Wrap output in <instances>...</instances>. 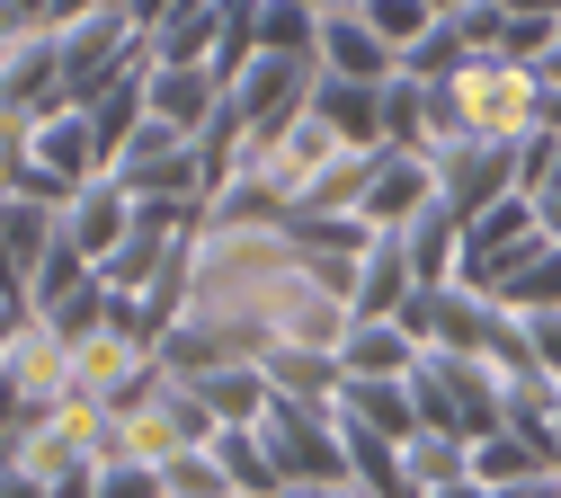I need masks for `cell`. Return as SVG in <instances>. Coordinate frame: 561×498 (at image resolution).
Masks as SVG:
<instances>
[{"label":"cell","mask_w":561,"mask_h":498,"mask_svg":"<svg viewBox=\"0 0 561 498\" xmlns=\"http://www.w3.org/2000/svg\"><path fill=\"white\" fill-rule=\"evenodd\" d=\"M446 99L463 116V142H500V152H517V142L543 134V81L526 62H508V54H472L446 81Z\"/></svg>","instance_id":"6da1fadb"},{"label":"cell","mask_w":561,"mask_h":498,"mask_svg":"<svg viewBox=\"0 0 561 498\" xmlns=\"http://www.w3.org/2000/svg\"><path fill=\"white\" fill-rule=\"evenodd\" d=\"M347 329H357V303L339 294V285H321L295 250V267L276 276V294H267V356H339Z\"/></svg>","instance_id":"7a4b0ae2"},{"label":"cell","mask_w":561,"mask_h":498,"mask_svg":"<svg viewBox=\"0 0 561 498\" xmlns=\"http://www.w3.org/2000/svg\"><path fill=\"white\" fill-rule=\"evenodd\" d=\"M72 392V347L54 338V321H36L27 303H0V401L19 418H45Z\"/></svg>","instance_id":"3957f363"},{"label":"cell","mask_w":561,"mask_h":498,"mask_svg":"<svg viewBox=\"0 0 561 498\" xmlns=\"http://www.w3.org/2000/svg\"><path fill=\"white\" fill-rule=\"evenodd\" d=\"M259 437H267V463L286 472V489H339L347 480L339 409H321V401H286V392H276L267 418H259Z\"/></svg>","instance_id":"277c9868"},{"label":"cell","mask_w":561,"mask_h":498,"mask_svg":"<svg viewBox=\"0 0 561 498\" xmlns=\"http://www.w3.org/2000/svg\"><path fill=\"white\" fill-rule=\"evenodd\" d=\"M107 178L134 196V205H205V170H196V142L170 134L161 116H144L125 134V152L107 161Z\"/></svg>","instance_id":"5b68a950"},{"label":"cell","mask_w":561,"mask_h":498,"mask_svg":"<svg viewBox=\"0 0 561 498\" xmlns=\"http://www.w3.org/2000/svg\"><path fill=\"white\" fill-rule=\"evenodd\" d=\"M339 161H347V142H339V134H330V125H321V116L304 107V116H295L286 134L250 142V161H241V170H250V178H267V196L295 213V205H304V196H312V187H321V178H330Z\"/></svg>","instance_id":"8992f818"},{"label":"cell","mask_w":561,"mask_h":498,"mask_svg":"<svg viewBox=\"0 0 561 498\" xmlns=\"http://www.w3.org/2000/svg\"><path fill=\"white\" fill-rule=\"evenodd\" d=\"M312 81H321V62H312V54H250V71L232 81V107H241L250 142L286 134V125L312 107Z\"/></svg>","instance_id":"52a82bcc"},{"label":"cell","mask_w":561,"mask_h":498,"mask_svg":"<svg viewBox=\"0 0 561 498\" xmlns=\"http://www.w3.org/2000/svg\"><path fill=\"white\" fill-rule=\"evenodd\" d=\"M419 161L437 170V205H455L463 223L517 196V152H500V142H455V152H419Z\"/></svg>","instance_id":"ba28073f"},{"label":"cell","mask_w":561,"mask_h":498,"mask_svg":"<svg viewBox=\"0 0 561 498\" xmlns=\"http://www.w3.org/2000/svg\"><path fill=\"white\" fill-rule=\"evenodd\" d=\"M312 62L330 71V81H366V90H383L392 71H401V54H392L357 10H321V45H312Z\"/></svg>","instance_id":"9c48e42d"},{"label":"cell","mask_w":561,"mask_h":498,"mask_svg":"<svg viewBox=\"0 0 561 498\" xmlns=\"http://www.w3.org/2000/svg\"><path fill=\"white\" fill-rule=\"evenodd\" d=\"M224 81H215V71H205V62H152V116L170 125V134H205V125H215L224 116Z\"/></svg>","instance_id":"30bf717a"},{"label":"cell","mask_w":561,"mask_h":498,"mask_svg":"<svg viewBox=\"0 0 561 498\" xmlns=\"http://www.w3.org/2000/svg\"><path fill=\"white\" fill-rule=\"evenodd\" d=\"M125 232H134V196H125L116 178H90V187H81L72 205H62V241H72V250H81L90 267H107Z\"/></svg>","instance_id":"8fae6325"},{"label":"cell","mask_w":561,"mask_h":498,"mask_svg":"<svg viewBox=\"0 0 561 498\" xmlns=\"http://www.w3.org/2000/svg\"><path fill=\"white\" fill-rule=\"evenodd\" d=\"M428 205H437V170L419 161V152H383V170H375V187L357 205V223L366 232H401L410 213H428Z\"/></svg>","instance_id":"7c38bea8"},{"label":"cell","mask_w":561,"mask_h":498,"mask_svg":"<svg viewBox=\"0 0 561 498\" xmlns=\"http://www.w3.org/2000/svg\"><path fill=\"white\" fill-rule=\"evenodd\" d=\"M62 241V213L36 205V196H0V276H10V294L27 303V276L45 267V250Z\"/></svg>","instance_id":"4fadbf2b"},{"label":"cell","mask_w":561,"mask_h":498,"mask_svg":"<svg viewBox=\"0 0 561 498\" xmlns=\"http://www.w3.org/2000/svg\"><path fill=\"white\" fill-rule=\"evenodd\" d=\"M401 250H410V285H419V294H446L455 267H463V213H455V205L410 213V223H401Z\"/></svg>","instance_id":"5bb4252c"},{"label":"cell","mask_w":561,"mask_h":498,"mask_svg":"<svg viewBox=\"0 0 561 498\" xmlns=\"http://www.w3.org/2000/svg\"><path fill=\"white\" fill-rule=\"evenodd\" d=\"M0 90H10L19 116H62V107H72V99H62V62H54V27L0 54Z\"/></svg>","instance_id":"9a60e30c"},{"label":"cell","mask_w":561,"mask_h":498,"mask_svg":"<svg viewBox=\"0 0 561 498\" xmlns=\"http://www.w3.org/2000/svg\"><path fill=\"white\" fill-rule=\"evenodd\" d=\"M312 116L347 142V152H383V90H366V81H312Z\"/></svg>","instance_id":"2e32d148"},{"label":"cell","mask_w":561,"mask_h":498,"mask_svg":"<svg viewBox=\"0 0 561 498\" xmlns=\"http://www.w3.org/2000/svg\"><path fill=\"white\" fill-rule=\"evenodd\" d=\"M410 366H419V347H410L401 321H357L347 347H339V374L347 383H410Z\"/></svg>","instance_id":"e0dca14e"},{"label":"cell","mask_w":561,"mask_h":498,"mask_svg":"<svg viewBox=\"0 0 561 498\" xmlns=\"http://www.w3.org/2000/svg\"><path fill=\"white\" fill-rule=\"evenodd\" d=\"M490 303H500L508 321H543V312H561V241H535L500 285H490Z\"/></svg>","instance_id":"ac0fdd59"},{"label":"cell","mask_w":561,"mask_h":498,"mask_svg":"<svg viewBox=\"0 0 561 498\" xmlns=\"http://www.w3.org/2000/svg\"><path fill=\"white\" fill-rule=\"evenodd\" d=\"M410 294H419V285H410V250H401V232H375V250L357 258V321H401Z\"/></svg>","instance_id":"d6986e66"},{"label":"cell","mask_w":561,"mask_h":498,"mask_svg":"<svg viewBox=\"0 0 561 498\" xmlns=\"http://www.w3.org/2000/svg\"><path fill=\"white\" fill-rule=\"evenodd\" d=\"M224 45V0H170V19L152 27V62H215Z\"/></svg>","instance_id":"ffe728a7"},{"label":"cell","mask_w":561,"mask_h":498,"mask_svg":"<svg viewBox=\"0 0 561 498\" xmlns=\"http://www.w3.org/2000/svg\"><path fill=\"white\" fill-rule=\"evenodd\" d=\"M401 480H410L419 498H446V489L472 480V445H463V437H428V427H419V437L401 445Z\"/></svg>","instance_id":"44dd1931"},{"label":"cell","mask_w":561,"mask_h":498,"mask_svg":"<svg viewBox=\"0 0 561 498\" xmlns=\"http://www.w3.org/2000/svg\"><path fill=\"white\" fill-rule=\"evenodd\" d=\"M339 418H357V427H375V437H392V445H410L419 437V409H410V383H339V401H330Z\"/></svg>","instance_id":"7402d4cb"},{"label":"cell","mask_w":561,"mask_h":498,"mask_svg":"<svg viewBox=\"0 0 561 498\" xmlns=\"http://www.w3.org/2000/svg\"><path fill=\"white\" fill-rule=\"evenodd\" d=\"M215 463H224L232 498H286V472L267 463V437H259V427H224V437H215Z\"/></svg>","instance_id":"603a6c76"},{"label":"cell","mask_w":561,"mask_h":498,"mask_svg":"<svg viewBox=\"0 0 561 498\" xmlns=\"http://www.w3.org/2000/svg\"><path fill=\"white\" fill-rule=\"evenodd\" d=\"M196 401L215 409V427H259L276 392H267V374H259V366H224V374H205V383H196Z\"/></svg>","instance_id":"cb8c5ba5"},{"label":"cell","mask_w":561,"mask_h":498,"mask_svg":"<svg viewBox=\"0 0 561 498\" xmlns=\"http://www.w3.org/2000/svg\"><path fill=\"white\" fill-rule=\"evenodd\" d=\"M472 480L490 489V498H500V489H526V480H552V463L526 445V437H508V427H500V437H481L472 445Z\"/></svg>","instance_id":"d4e9b609"},{"label":"cell","mask_w":561,"mask_h":498,"mask_svg":"<svg viewBox=\"0 0 561 498\" xmlns=\"http://www.w3.org/2000/svg\"><path fill=\"white\" fill-rule=\"evenodd\" d=\"M90 285H99V267H90L72 241H54V250H45V267L27 276V312H62L72 294H90Z\"/></svg>","instance_id":"484cf974"},{"label":"cell","mask_w":561,"mask_h":498,"mask_svg":"<svg viewBox=\"0 0 561 498\" xmlns=\"http://www.w3.org/2000/svg\"><path fill=\"white\" fill-rule=\"evenodd\" d=\"M312 45H321L312 0H259V54H312Z\"/></svg>","instance_id":"4316f807"},{"label":"cell","mask_w":561,"mask_h":498,"mask_svg":"<svg viewBox=\"0 0 561 498\" xmlns=\"http://www.w3.org/2000/svg\"><path fill=\"white\" fill-rule=\"evenodd\" d=\"M419 134H428V81L392 71L383 81V152H419Z\"/></svg>","instance_id":"83f0119b"},{"label":"cell","mask_w":561,"mask_h":498,"mask_svg":"<svg viewBox=\"0 0 561 498\" xmlns=\"http://www.w3.org/2000/svg\"><path fill=\"white\" fill-rule=\"evenodd\" d=\"M463 62H472V45H463V27H455V19H437L428 36H419V45L401 54V71H410V81H428V90H446Z\"/></svg>","instance_id":"f1b7e54d"},{"label":"cell","mask_w":561,"mask_h":498,"mask_svg":"<svg viewBox=\"0 0 561 498\" xmlns=\"http://www.w3.org/2000/svg\"><path fill=\"white\" fill-rule=\"evenodd\" d=\"M357 19H366V27H375V36L392 45V54H410L419 36H428V27H437V10H428V0H366V10H357Z\"/></svg>","instance_id":"f546056e"},{"label":"cell","mask_w":561,"mask_h":498,"mask_svg":"<svg viewBox=\"0 0 561 498\" xmlns=\"http://www.w3.org/2000/svg\"><path fill=\"white\" fill-rule=\"evenodd\" d=\"M161 489H170V498H232V480H224L215 445H205V454H179V463H161Z\"/></svg>","instance_id":"4dcf8cb0"},{"label":"cell","mask_w":561,"mask_h":498,"mask_svg":"<svg viewBox=\"0 0 561 498\" xmlns=\"http://www.w3.org/2000/svg\"><path fill=\"white\" fill-rule=\"evenodd\" d=\"M99 498H170V489H161L152 463H125L116 454V463H99Z\"/></svg>","instance_id":"1f68e13d"},{"label":"cell","mask_w":561,"mask_h":498,"mask_svg":"<svg viewBox=\"0 0 561 498\" xmlns=\"http://www.w3.org/2000/svg\"><path fill=\"white\" fill-rule=\"evenodd\" d=\"M45 27H54V0H0V54L27 45V36H45Z\"/></svg>","instance_id":"d6a6232c"},{"label":"cell","mask_w":561,"mask_h":498,"mask_svg":"<svg viewBox=\"0 0 561 498\" xmlns=\"http://www.w3.org/2000/svg\"><path fill=\"white\" fill-rule=\"evenodd\" d=\"M116 10H125V27H134V36H152V27L170 19V0H116Z\"/></svg>","instance_id":"836d02e7"},{"label":"cell","mask_w":561,"mask_h":498,"mask_svg":"<svg viewBox=\"0 0 561 498\" xmlns=\"http://www.w3.org/2000/svg\"><path fill=\"white\" fill-rule=\"evenodd\" d=\"M500 19H561V0H490Z\"/></svg>","instance_id":"e575fe53"},{"label":"cell","mask_w":561,"mask_h":498,"mask_svg":"<svg viewBox=\"0 0 561 498\" xmlns=\"http://www.w3.org/2000/svg\"><path fill=\"white\" fill-rule=\"evenodd\" d=\"M321 498H375V489H357V480H339V489H321Z\"/></svg>","instance_id":"d590c367"},{"label":"cell","mask_w":561,"mask_h":498,"mask_svg":"<svg viewBox=\"0 0 561 498\" xmlns=\"http://www.w3.org/2000/svg\"><path fill=\"white\" fill-rule=\"evenodd\" d=\"M552 472H561V401H552Z\"/></svg>","instance_id":"8d00e7d4"},{"label":"cell","mask_w":561,"mask_h":498,"mask_svg":"<svg viewBox=\"0 0 561 498\" xmlns=\"http://www.w3.org/2000/svg\"><path fill=\"white\" fill-rule=\"evenodd\" d=\"M446 498H490V489H481V480H463V489H446Z\"/></svg>","instance_id":"74e56055"},{"label":"cell","mask_w":561,"mask_h":498,"mask_svg":"<svg viewBox=\"0 0 561 498\" xmlns=\"http://www.w3.org/2000/svg\"><path fill=\"white\" fill-rule=\"evenodd\" d=\"M428 10H437V19H446V10H463V0H428Z\"/></svg>","instance_id":"f35d334b"},{"label":"cell","mask_w":561,"mask_h":498,"mask_svg":"<svg viewBox=\"0 0 561 498\" xmlns=\"http://www.w3.org/2000/svg\"><path fill=\"white\" fill-rule=\"evenodd\" d=\"M0 303H19V294H10V276H0Z\"/></svg>","instance_id":"ab89813d"},{"label":"cell","mask_w":561,"mask_h":498,"mask_svg":"<svg viewBox=\"0 0 561 498\" xmlns=\"http://www.w3.org/2000/svg\"><path fill=\"white\" fill-rule=\"evenodd\" d=\"M286 498H321V489H286Z\"/></svg>","instance_id":"60d3db41"}]
</instances>
